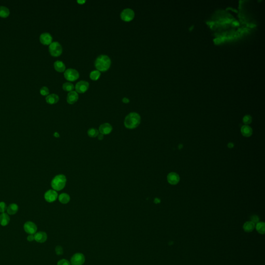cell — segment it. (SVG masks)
Returning a JSON list of instances; mask_svg holds the SVG:
<instances>
[{"label": "cell", "instance_id": "cell-1", "mask_svg": "<svg viewBox=\"0 0 265 265\" xmlns=\"http://www.w3.org/2000/svg\"><path fill=\"white\" fill-rule=\"evenodd\" d=\"M141 117L138 113L133 112L129 113L126 116L124 121V125L127 129H136L140 125Z\"/></svg>", "mask_w": 265, "mask_h": 265}, {"label": "cell", "instance_id": "cell-2", "mask_svg": "<svg viewBox=\"0 0 265 265\" xmlns=\"http://www.w3.org/2000/svg\"><path fill=\"white\" fill-rule=\"evenodd\" d=\"M111 60L110 58L106 55H100L97 58L94 65L97 70L99 72H104L109 70L111 65Z\"/></svg>", "mask_w": 265, "mask_h": 265}, {"label": "cell", "instance_id": "cell-3", "mask_svg": "<svg viewBox=\"0 0 265 265\" xmlns=\"http://www.w3.org/2000/svg\"><path fill=\"white\" fill-rule=\"evenodd\" d=\"M67 179L65 175L60 174L55 175L51 182V185L55 191H61L65 187Z\"/></svg>", "mask_w": 265, "mask_h": 265}, {"label": "cell", "instance_id": "cell-4", "mask_svg": "<svg viewBox=\"0 0 265 265\" xmlns=\"http://www.w3.org/2000/svg\"><path fill=\"white\" fill-rule=\"evenodd\" d=\"M49 51L53 57H58L62 53V47L59 43L52 42L49 46Z\"/></svg>", "mask_w": 265, "mask_h": 265}, {"label": "cell", "instance_id": "cell-5", "mask_svg": "<svg viewBox=\"0 0 265 265\" xmlns=\"http://www.w3.org/2000/svg\"><path fill=\"white\" fill-rule=\"evenodd\" d=\"M64 76L68 81H74L79 78V74L77 70L73 68H69L65 71Z\"/></svg>", "mask_w": 265, "mask_h": 265}, {"label": "cell", "instance_id": "cell-6", "mask_svg": "<svg viewBox=\"0 0 265 265\" xmlns=\"http://www.w3.org/2000/svg\"><path fill=\"white\" fill-rule=\"evenodd\" d=\"M121 19L125 22H129L134 19L135 13L134 11L131 9H123L120 15Z\"/></svg>", "mask_w": 265, "mask_h": 265}, {"label": "cell", "instance_id": "cell-7", "mask_svg": "<svg viewBox=\"0 0 265 265\" xmlns=\"http://www.w3.org/2000/svg\"><path fill=\"white\" fill-rule=\"evenodd\" d=\"M85 262V257L80 253L75 254L70 259V264L72 265H82Z\"/></svg>", "mask_w": 265, "mask_h": 265}, {"label": "cell", "instance_id": "cell-8", "mask_svg": "<svg viewBox=\"0 0 265 265\" xmlns=\"http://www.w3.org/2000/svg\"><path fill=\"white\" fill-rule=\"evenodd\" d=\"M44 198L46 202H55L58 198L57 192L54 190H49L45 193Z\"/></svg>", "mask_w": 265, "mask_h": 265}, {"label": "cell", "instance_id": "cell-9", "mask_svg": "<svg viewBox=\"0 0 265 265\" xmlns=\"http://www.w3.org/2000/svg\"><path fill=\"white\" fill-rule=\"evenodd\" d=\"M89 87V83L88 82L84 80H81L77 82L75 86V89L77 93H83L88 90Z\"/></svg>", "mask_w": 265, "mask_h": 265}, {"label": "cell", "instance_id": "cell-10", "mask_svg": "<svg viewBox=\"0 0 265 265\" xmlns=\"http://www.w3.org/2000/svg\"><path fill=\"white\" fill-rule=\"evenodd\" d=\"M23 228L25 232L29 234H34L37 232V226L32 222H26L24 224Z\"/></svg>", "mask_w": 265, "mask_h": 265}, {"label": "cell", "instance_id": "cell-11", "mask_svg": "<svg viewBox=\"0 0 265 265\" xmlns=\"http://www.w3.org/2000/svg\"><path fill=\"white\" fill-rule=\"evenodd\" d=\"M113 130L112 125L108 123H104L101 124L99 127V131L100 134L108 135L112 133Z\"/></svg>", "mask_w": 265, "mask_h": 265}, {"label": "cell", "instance_id": "cell-12", "mask_svg": "<svg viewBox=\"0 0 265 265\" xmlns=\"http://www.w3.org/2000/svg\"><path fill=\"white\" fill-rule=\"evenodd\" d=\"M40 40L42 44L48 45L53 42V37L50 33L45 32L40 35Z\"/></svg>", "mask_w": 265, "mask_h": 265}, {"label": "cell", "instance_id": "cell-13", "mask_svg": "<svg viewBox=\"0 0 265 265\" xmlns=\"http://www.w3.org/2000/svg\"><path fill=\"white\" fill-rule=\"evenodd\" d=\"M167 181L171 185H176L179 182V175L174 172L170 173L167 175Z\"/></svg>", "mask_w": 265, "mask_h": 265}, {"label": "cell", "instance_id": "cell-14", "mask_svg": "<svg viewBox=\"0 0 265 265\" xmlns=\"http://www.w3.org/2000/svg\"><path fill=\"white\" fill-rule=\"evenodd\" d=\"M78 98H79V97H78V94L77 93V92L72 91L68 93L66 99H67V102L68 104H73L78 101Z\"/></svg>", "mask_w": 265, "mask_h": 265}, {"label": "cell", "instance_id": "cell-15", "mask_svg": "<svg viewBox=\"0 0 265 265\" xmlns=\"http://www.w3.org/2000/svg\"><path fill=\"white\" fill-rule=\"evenodd\" d=\"M35 240L39 243H44L47 239V235L44 232H36L34 234Z\"/></svg>", "mask_w": 265, "mask_h": 265}, {"label": "cell", "instance_id": "cell-16", "mask_svg": "<svg viewBox=\"0 0 265 265\" xmlns=\"http://www.w3.org/2000/svg\"><path fill=\"white\" fill-rule=\"evenodd\" d=\"M241 134L245 137H249L252 136L253 129L249 125H244L242 126L241 129Z\"/></svg>", "mask_w": 265, "mask_h": 265}, {"label": "cell", "instance_id": "cell-17", "mask_svg": "<svg viewBox=\"0 0 265 265\" xmlns=\"http://www.w3.org/2000/svg\"><path fill=\"white\" fill-rule=\"evenodd\" d=\"M59 97L56 94H49L46 97V102L49 104H55L58 102Z\"/></svg>", "mask_w": 265, "mask_h": 265}, {"label": "cell", "instance_id": "cell-18", "mask_svg": "<svg viewBox=\"0 0 265 265\" xmlns=\"http://www.w3.org/2000/svg\"><path fill=\"white\" fill-rule=\"evenodd\" d=\"M255 228V224L252 221H247L243 224V229L245 232H251Z\"/></svg>", "mask_w": 265, "mask_h": 265}, {"label": "cell", "instance_id": "cell-19", "mask_svg": "<svg viewBox=\"0 0 265 265\" xmlns=\"http://www.w3.org/2000/svg\"><path fill=\"white\" fill-rule=\"evenodd\" d=\"M10 221V217L9 215L5 213H2L0 215V224L3 226H5L9 224Z\"/></svg>", "mask_w": 265, "mask_h": 265}, {"label": "cell", "instance_id": "cell-20", "mask_svg": "<svg viewBox=\"0 0 265 265\" xmlns=\"http://www.w3.org/2000/svg\"><path fill=\"white\" fill-rule=\"evenodd\" d=\"M54 67L58 72H63L65 70V65L61 61H56L54 63Z\"/></svg>", "mask_w": 265, "mask_h": 265}, {"label": "cell", "instance_id": "cell-21", "mask_svg": "<svg viewBox=\"0 0 265 265\" xmlns=\"http://www.w3.org/2000/svg\"><path fill=\"white\" fill-rule=\"evenodd\" d=\"M58 199L61 204H67L70 201V196L67 193H61L58 196Z\"/></svg>", "mask_w": 265, "mask_h": 265}, {"label": "cell", "instance_id": "cell-22", "mask_svg": "<svg viewBox=\"0 0 265 265\" xmlns=\"http://www.w3.org/2000/svg\"><path fill=\"white\" fill-rule=\"evenodd\" d=\"M19 209V207L16 204H11L7 208V212L9 215H15Z\"/></svg>", "mask_w": 265, "mask_h": 265}, {"label": "cell", "instance_id": "cell-23", "mask_svg": "<svg viewBox=\"0 0 265 265\" xmlns=\"http://www.w3.org/2000/svg\"><path fill=\"white\" fill-rule=\"evenodd\" d=\"M257 232L261 234H265V223L264 222H259L255 225V228Z\"/></svg>", "mask_w": 265, "mask_h": 265}, {"label": "cell", "instance_id": "cell-24", "mask_svg": "<svg viewBox=\"0 0 265 265\" xmlns=\"http://www.w3.org/2000/svg\"><path fill=\"white\" fill-rule=\"evenodd\" d=\"M10 11L9 9L4 6H0V17L2 18H6L9 15Z\"/></svg>", "mask_w": 265, "mask_h": 265}, {"label": "cell", "instance_id": "cell-25", "mask_svg": "<svg viewBox=\"0 0 265 265\" xmlns=\"http://www.w3.org/2000/svg\"><path fill=\"white\" fill-rule=\"evenodd\" d=\"M87 134H88V136L91 138H95L99 135V130L97 129L90 128V129H88Z\"/></svg>", "mask_w": 265, "mask_h": 265}, {"label": "cell", "instance_id": "cell-26", "mask_svg": "<svg viewBox=\"0 0 265 265\" xmlns=\"http://www.w3.org/2000/svg\"><path fill=\"white\" fill-rule=\"evenodd\" d=\"M101 76V72L97 70H95L90 72V77L92 80L96 81Z\"/></svg>", "mask_w": 265, "mask_h": 265}, {"label": "cell", "instance_id": "cell-27", "mask_svg": "<svg viewBox=\"0 0 265 265\" xmlns=\"http://www.w3.org/2000/svg\"><path fill=\"white\" fill-rule=\"evenodd\" d=\"M63 89L65 91H68V92H71L74 89V86L72 83L70 82H65L63 85Z\"/></svg>", "mask_w": 265, "mask_h": 265}, {"label": "cell", "instance_id": "cell-28", "mask_svg": "<svg viewBox=\"0 0 265 265\" xmlns=\"http://www.w3.org/2000/svg\"><path fill=\"white\" fill-rule=\"evenodd\" d=\"M252 121V118L250 115H246L243 117V122L246 125H248L251 123Z\"/></svg>", "mask_w": 265, "mask_h": 265}, {"label": "cell", "instance_id": "cell-29", "mask_svg": "<svg viewBox=\"0 0 265 265\" xmlns=\"http://www.w3.org/2000/svg\"><path fill=\"white\" fill-rule=\"evenodd\" d=\"M40 93L43 96H47V95H48L49 93V90L47 87L44 86L40 88Z\"/></svg>", "mask_w": 265, "mask_h": 265}, {"label": "cell", "instance_id": "cell-30", "mask_svg": "<svg viewBox=\"0 0 265 265\" xmlns=\"http://www.w3.org/2000/svg\"><path fill=\"white\" fill-rule=\"evenodd\" d=\"M55 251L56 254H57L58 255H61L63 254V249L61 246H60V245L57 246Z\"/></svg>", "mask_w": 265, "mask_h": 265}, {"label": "cell", "instance_id": "cell-31", "mask_svg": "<svg viewBox=\"0 0 265 265\" xmlns=\"http://www.w3.org/2000/svg\"><path fill=\"white\" fill-rule=\"evenodd\" d=\"M7 210V206L4 202H0V212L4 213Z\"/></svg>", "mask_w": 265, "mask_h": 265}, {"label": "cell", "instance_id": "cell-32", "mask_svg": "<svg viewBox=\"0 0 265 265\" xmlns=\"http://www.w3.org/2000/svg\"><path fill=\"white\" fill-rule=\"evenodd\" d=\"M70 262L65 259H62L58 262L57 265H70Z\"/></svg>", "mask_w": 265, "mask_h": 265}, {"label": "cell", "instance_id": "cell-33", "mask_svg": "<svg viewBox=\"0 0 265 265\" xmlns=\"http://www.w3.org/2000/svg\"><path fill=\"white\" fill-rule=\"evenodd\" d=\"M259 218L257 215H253L251 217V221L253 222L254 224L257 223L258 222H259Z\"/></svg>", "mask_w": 265, "mask_h": 265}, {"label": "cell", "instance_id": "cell-34", "mask_svg": "<svg viewBox=\"0 0 265 265\" xmlns=\"http://www.w3.org/2000/svg\"><path fill=\"white\" fill-rule=\"evenodd\" d=\"M27 240H28V241H30V242L35 240L34 234H30V235H29L27 237Z\"/></svg>", "mask_w": 265, "mask_h": 265}, {"label": "cell", "instance_id": "cell-35", "mask_svg": "<svg viewBox=\"0 0 265 265\" xmlns=\"http://www.w3.org/2000/svg\"><path fill=\"white\" fill-rule=\"evenodd\" d=\"M122 101L123 103H125V104H127L129 102V99L127 97H124Z\"/></svg>", "mask_w": 265, "mask_h": 265}, {"label": "cell", "instance_id": "cell-36", "mask_svg": "<svg viewBox=\"0 0 265 265\" xmlns=\"http://www.w3.org/2000/svg\"><path fill=\"white\" fill-rule=\"evenodd\" d=\"M104 138V135H103V134H99V135L97 136V138H98V139L99 140H103V139Z\"/></svg>", "mask_w": 265, "mask_h": 265}, {"label": "cell", "instance_id": "cell-37", "mask_svg": "<svg viewBox=\"0 0 265 265\" xmlns=\"http://www.w3.org/2000/svg\"><path fill=\"white\" fill-rule=\"evenodd\" d=\"M154 203H156V204H159L160 203V202H161V200L160 199H158V198H156V199L154 200Z\"/></svg>", "mask_w": 265, "mask_h": 265}, {"label": "cell", "instance_id": "cell-38", "mask_svg": "<svg viewBox=\"0 0 265 265\" xmlns=\"http://www.w3.org/2000/svg\"><path fill=\"white\" fill-rule=\"evenodd\" d=\"M227 146H228V148H233L234 146V144H233L232 143H230L228 144Z\"/></svg>", "mask_w": 265, "mask_h": 265}, {"label": "cell", "instance_id": "cell-39", "mask_svg": "<svg viewBox=\"0 0 265 265\" xmlns=\"http://www.w3.org/2000/svg\"><path fill=\"white\" fill-rule=\"evenodd\" d=\"M86 1H77V2L79 3V4H83L85 3H86Z\"/></svg>", "mask_w": 265, "mask_h": 265}, {"label": "cell", "instance_id": "cell-40", "mask_svg": "<svg viewBox=\"0 0 265 265\" xmlns=\"http://www.w3.org/2000/svg\"><path fill=\"white\" fill-rule=\"evenodd\" d=\"M54 136H55V137H56V138H58V137H59L60 135L58 132H55L54 133Z\"/></svg>", "mask_w": 265, "mask_h": 265}]
</instances>
